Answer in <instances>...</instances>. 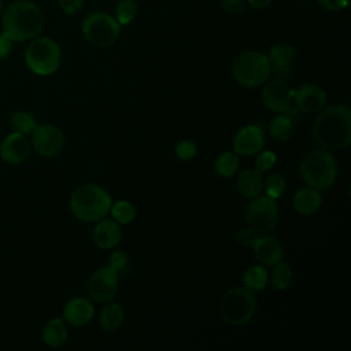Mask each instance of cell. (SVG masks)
<instances>
[{"mask_svg": "<svg viewBox=\"0 0 351 351\" xmlns=\"http://www.w3.org/2000/svg\"><path fill=\"white\" fill-rule=\"evenodd\" d=\"M176 155L181 160L193 159L197 155V147L192 140H181L176 145Z\"/></svg>", "mask_w": 351, "mask_h": 351, "instance_id": "cell-32", "label": "cell"}, {"mask_svg": "<svg viewBox=\"0 0 351 351\" xmlns=\"http://www.w3.org/2000/svg\"><path fill=\"white\" fill-rule=\"evenodd\" d=\"M221 8L228 14H244L247 11V3L244 0H219Z\"/></svg>", "mask_w": 351, "mask_h": 351, "instance_id": "cell-35", "label": "cell"}, {"mask_svg": "<svg viewBox=\"0 0 351 351\" xmlns=\"http://www.w3.org/2000/svg\"><path fill=\"white\" fill-rule=\"evenodd\" d=\"M293 100L300 112L314 114L326 106V92L319 85L307 82L293 90Z\"/></svg>", "mask_w": 351, "mask_h": 351, "instance_id": "cell-15", "label": "cell"}, {"mask_svg": "<svg viewBox=\"0 0 351 351\" xmlns=\"http://www.w3.org/2000/svg\"><path fill=\"white\" fill-rule=\"evenodd\" d=\"M30 134L32 147L44 158L58 156L64 147V134L55 125L37 123Z\"/></svg>", "mask_w": 351, "mask_h": 351, "instance_id": "cell-11", "label": "cell"}, {"mask_svg": "<svg viewBox=\"0 0 351 351\" xmlns=\"http://www.w3.org/2000/svg\"><path fill=\"white\" fill-rule=\"evenodd\" d=\"M269 280V273L263 265L250 266L243 274V284L245 288L255 291H262L266 288Z\"/></svg>", "mask_w": 351, "mask_h": 351, "instance_id": "cell-24", "label": "cell"}, {"mask_svg": "<svg viewBox=\"0 0 351 351\" xmlns=\"http://www.w3.org/2000/svg\"><path fill=\"white\" fill-rule=\"evenodd\" d=\"M58 1H59L60 8L63 10V12L69 14V15L77 14L85 3V0H58Z\"/></svg>", "mask_w": 351, "mask_h": 351, "instance_id": "cell-37", "label": "cell"}, {"mask_svg": "<svg viewBox=\"0 0 351 351\" xmlns=\"http://www.w3.org/2000/svg\"><path fill=\"white\" fill-rule=\"evenodd\" d=\"M261 236V233H258L255 229L252 228H243L240 230H237L236 233V241L247 248H252V245L256 243L258 237Z\"/></svg>", "mask_w": 351, "mask_h": 351, "instance_id": "cell-34", "label": "cell"}, {"mask_svg": "<svg viewBox=\"0 0 351 351\" xmlns=\"http://www.w3.org/2000/svg\"><path fill=\"white\" fill-rule=\"evenodd\" d=\"M41 339L44 344L52 348H59L62 347L67 339H69V329L63 318H52L49 319L41 333Z\"/></svg>", "mask_w": 351, "mask_h": 351, "instance_id": "cell-22", "label": "cell"}, {"mask_svg": "<svg viewBox=\"0 0 351 351\" xmlns=\"http://www.w3.org/2000/svg\"><path fill=\"white\" fill-rule=\"evenodd\" d=\"M110 214L114 221H117L119 225H128L133 222L136 217V208L128 200H118L111 204Z\"/></svg>", "mask_w": 351, "mask_h": 351, "instance_id": "cell-29", "label": "cell"}, {"mask_svg": "<svg viewBox=\"0 0 351 351\" xmlns=\"http://www.w3.org/2000/svg\"><path fill=\"white\" fill-rule=\"evenodd\" d=\"M125 319V313L121 304L108 302L106 306L101 308L99 314V324L103 330L106 332H114L117 330Z\"/></svg>", "mask_w": 351, "mask_h": 351, "instance_id": "cell-23", "label": "cell"}, {"mask_svg": "<svg viewBox=\"0 0 351 351\" xmlns=\"http://www.w3.org/2000/svg\"><path fill=\"white\" fill-rule=\"evenodd\" d=\"M81 30L88 43L99 48H107L118 40L121 25L112 15L103 11H95L84 18Z\"/></svg>", "mask_w": 351, "mask_h": 351, "instance_id": "cell-8", "label": "cell"}, {"mask_svg": "<svg viewBox=\"0 0 351 351\" xmlns=\"http://www.w3.org/2000/svg\"><path fill=\"white\" fill-rule=\"evenodd\" d=\"M293 278H295V274H293V270L289 263L281 261L273 266L270 280H271V284L274 285V288H277L280 291H285L292 285Z\"/></svg>", "mask_w": 351, "mask_h": 351, "instance_id": "cell-26", "label": "cell"}, {"mask_svg": "<svg viewBox=\"0 0 351 351\" xmlns=\"http://www.w3.org/2000/svg\"><path fill=\"white\" fill-rule=\"evenodd\" d=\"M265 140V132L259 125H247L236 133L233 152L239 156H254L263 149Z\"/></svg>", "mask_w": 351, "mask_h": 351, "instance_id": "cell-13", "label": "cell"}, {"mask_svg": "<svg viewBox=\"0 0 351 351\" xmlns=\"http://www.w3.org/2000/svg\"><path fill=\"white\" fill-rule=\"evenodd\" d=\"M250 200L251 202L245 213L248 226L255 229L261 234L271 232L278 221L277 200L266 195H258L256 197Z\"/></svg>", "mask_w": 351, "mask_h": 351, "instance_id": "cell-9", "label": "cell"}, {"mask_svg": "<svg viewBox=\"0 0 351 351\" xmlns=\"http://www.w3.org/2000/svg\"><path fill=\"white\" fill-rule=\"evenodd\" d=\"M299 173L308 186L322 192L335 184L337 177V163L328 149H313L302 158Z\"/></svg>", "mask_w": 351, "mask_h": 351, "instance_id": "cell-4", "label": "cell"}, {"mask_svg": "<svg viewBox=\"0 0 351 351\" xmlns=\"http://www.w3.org/2000/svg\"><path fill=\"white\" fill-rule=\"evenodd\" d=\"M221 318L230 325L241 326L250 322L256 311V299L254 292L245 287L228 289L218 304Z\"/></svg>", "mask_w": 351, "mask_h": 351, "instance_id": "cell-6", "label": "cell"}, {"mask_svg": "<svg viewBox=\"0 0 351 351\" xmlns=\"http://www.w3.org/2000/svg\"><path fill=\"white\" fill-rule=\"evenodd\" d=\"M296 56H298L296 48L291 44L280 43V44L271 45L267 55L271 64V73L277 78L285 80L291 74L292 63L295 62Z\"/></svg>", "mask_w": 351, "mask_h": 351, "instance_id": "cell-16", "label": "cell"}, {"mask_svg": "<svg viewBox=\"0 0 351 351\" xmlns=\"http://www.w3.org/2000/svg\"><path fill=\"white\" fill-rule=\"evenodd\" d=\"M128 261H129V256H128V254L125 251H122V250L114 251L111 254L110 259H108V266L119 273V271H122L126 267Z\"/></svg>", "mask_w": 351, "mask_h": 351, "instance_id": "cell-36", "label": "cell"}, {"mask_svg": "<svg viewBox=\"0 0 351 351\" xmlns=\"http://www.w3.org/2000/svg\"><path fill=\"white\" fill-rule=\"evenodd\" d=\"M326 11H340L348 5V0H315Z\"/></svg>", "mask_w": 351, "mask_h": 351, "instance_id": "cell-38", "label": "cell"}, {"mask_svg": "<svg viewBox=\"0 0 351 351\" xmlns=\"http://www.w3.org/2000/svg\"><path fill=\"white\" fill-rule=\"evenodd\" d=\"M137 14V4L134 0H118L114 7V18L123 26L129 25Z\"/></svg>", "mask_w": 351, "mask_h": 351, "instance_id": "cell-30", "label": "cell"}, {"mask_svg": "<svg viewBox=\"0 0 351 351\" xmlns=\"http://www.w3.org/2000/svg\"><path fill=\"white\" fill-rule=\"evenodd\" d=\"M12 40L10 37H7L4 33H0V60L5 59L11 49H12Z\"/></svg>", "mask_w": 351, "mask_h": 351, "instance_id": "cell-39", "label": "cell"}, {"mask_svg": "<svg viewBox=\"0 0 351 351\" xmlns=\"http://www.w3.org/2000/svg\"><path fill=\"white\" fill-rule=\"evenodd\" d=\"M314 141L324 149L335 151L351 143V111L347 106L324 107L311 125Z\"/></svg>", "mask_w": 351, "mask_h": 351, "instance_id": "cell-1", "label": "cell"}, {"mask_svg": "<svg viewBox=\"0 0 351 351\" xmlns=\"http://www.w3.org/2000/svg\"><path fill=\"white\" fill-rule=\"evenodd\" d=\"M10 126L12 132H18L27 136L37 126V121L30 112L25 110H16L10 115Z\"/></svg>", "mask_w": 351, "mask_h": 351, "instance_id": "cell-28", "label": "cell"}, {"mask_svg": "<svg viewBox=\"0 0 351 351\" xmlns=\"http://www.w3.org/2000/svg\"><path fill=\"white\" fill-rule=\"evenodd\" d=\"M321 204H322L321 192L311 186L299 189L292 197L293 210L302 215L314 214L315 211H318Z\"/></svg>", "mask_w": 351, "mask_h": 351, "instance_id": "cell-21", "label": "cell"}, {"mask_svg": "<svg viewBox=\"0 0 351 351\" xmlns=\"http://www.w3.org/2000/svg\"><path fill=\"white\" fill-rule=\"evenodd\" d=\"M111 195L100 185L86 182L77 186L70 196L73 215L81 222H97L110 213Z\"/></svg>", "mask_w": 351, "mask_h": 351, "instance_id": "cell-3", "label": "cell"}, {"mask_svg": "<svg viewBox=\"0 0 351 351\" xmlns=\"http://www.w3.org/2000/svg\"><path fill=\"white\" fill-rule=\"evenodd\" d=\"M0 16H1V1H0Z\"/></svg>", "mask_w": 351, "mask_h": 351, "instance_id": "cell-41", "label": "cell"}, {"mask_svg": "<svg viewBox=\"0 0 351 351\" xmlns=\"http://www.w3.org/2000/svg\"><path fill=\"white\" fill-rule=\"evenodd\" d=\"M95 315V307L86 298H74L69 300L62 313V318L71 326H84Z\"/></svg>", "mask_w": 351, "mask_h": 351, "instance_id": "cell-18", "label": "cell"}, {"mask_svg": "<svg viewBox=\"0 0 351 351\" xmlns=\"http://www.w3.org/2000/svg\"><path fill=\"white\" fill-rule=\"evenodd\" d=\"M214 170L223 178H230L239 170V155L233 151L222 152L214 163Z\"/></svg>", "mask_w": 351, "mask_h": 351, "instance_id": "cell-27", "label": "cell"}, {"mask_svg": "<svg viewBox=\"0 0 351 351\" xmlns=\"http://www.w3.org/2000/svg\"><path fill=\"white\" fill-rule=\"evenodd\" d=\"M276 162H277V156H276V154L273 151H269V149L263 151L262 149V151H259L256 154L255 167L259 169L263 173V171L270 170L276 165Z\"/></svg>", "mask_w": 351, "mask_h": 351, "instance_id": "cell-33", "label": "cell"}, {"mask_svg": "<svg viewBox=\"0 0 351 351\" xmlns=\"http://www.w3.org/2000/svg\"><path fill=\"white\" fill-rule=\"evenodd\" d=\"M25 63L36 75H51L62 63L60 47L49 37H34L26 48Z\"/></svg>", "mask_w": 351, "mask_h": 351, "instance_id": "cell-7", "label": "cell"}, {"mask_svg": "<svg viewBox=\"0 0 351 351\" xmlns=\"http://www.w3.org/2000/svg\"><path fill=\"white\" fill-rule=\"evenodd\" d=\"M3 32L12 41H26L37 37L44 27L41 10L29 0L11 3L1 16Z\"/></svg>", "mask_w": 351, "mask_h": 351, "instance_id": "cell-2", "label": "cell"}, {"mask_svg": "<svg viewBox=\"0 0 351 351\" xmlns=\"http://www.w3.org/2000/svg\"><path fill=\"white\" fill-rule=\"evenodd\" d=\"M270 136L278 143H287L293 132V122L285 115L278 114L269 123Z\"/></svg>", "mask_w": 351, "mask_h": 351, "instance_id": "cell-25", "label": "cell"}, {"mask_svg": "<svg viewBox=\"0 0 351 351\" xmlns=\"http://www.w3.org/2000/svg\"><path fill=\"white\" fill-rule=\"evenodd\" d=\"M293 100V89L282 78H271L262 89L263 106L276 114H284Z\"/></svg>", "mask_w": 351, "mask_h": 351, "instance_id": "cell-12", "label": "cell"}, {"mask_svg": "<svg viewBox=\"0 0 351 351\" xmlns=\"http://www.w3.org/2000/svg\"><path fill=\"white\" fill-rule=\"evenodd\" d=\"M32 148V143L26 134L12 132L1 141L0 156L8 165H21L30 156Z\"/></svg>", "mask_w": 351, "mask_h": 351, "instance_id": "cell-14", "label": "cell"}, {"mask_svg": "<svg viewBox=\"0 0 351 351\" xmlns=\"http://www.w3.org/2000/svg\"><path fill=\"white\" fill-rule=\"evenodd\" d=\"M232 75L234 81L244 88H258L271 75V64L267 55L247 49L233 59Z\"/></svg>", "mask_w": 351, "mask_h": 351, "instance_id": "cell-5", "label": "cell"}, {"mask_svg": "<svg viewBox=\"0 0 351 351\" xmlns=\"http://www.w3.org/2000/svg\"><path fill=\"white\" fill-rule=\"evenodd\" d=\"M263 189H265V195L271 197V199H278L282 196V193L287 189V181L284 180V177L278 173H273L270 174L265 181H263Z\"/></svg>", "mask_w": 351, "mask_h": 351, "instance_id": "cell-31", "label": "cell"}, {"mask_svg": "<svg viewBox=\"0 0 351 351\" xmlns=\"http://www.w3.org/2000/svg\"><path fill=\"white\" fill-rule=\"evenodd\" d=\"M254 258L263 266H274L284 258L282 244L267 233L261 234L256 243L252 245Z\"/></svg>", "mask_w": 351, "mask_h": 351, "instance_id": "cell-17", "label": "cell"}, {"mask_svg": "<svg viewBox=\"0 0 351 351\" xmlns=\"http://www.w3.org/2000/svg\"><path fill=\"white\" fill-rule=\"evenodd\" d=\"M122 239L121 225L114 219H100L93 229V243L101 250H110L119 244Z\"/></svg>", "mask_w": 351, "mask_h": 351, "instance_id": "cell-19", "label": "cell"}, {"mask_svg": "<svg viewBox=\"0 0 351 351\" xmlns=\"http://www.w3.org/2000/svg\"><path fill=\"white\" fill-rule=\"evenodd\" d=\"M237 192L245 199H254L263 191V173L256 167L243 170L236 180Z\"/></svg>", "mask_w": 351, "mask_h": 351, "instance_id": "cell-20", "label": "cell"}, {"mask_svg": "<svg viewBox=\"0 0 351 351\" xmlns=\"http://www.w3.org/2000/svg\"><path fill=\"white\" fill-rule=\"evenodd\" d=\"M86 289L92 300L97 303L112 302L119 289V273L108 265L100 267L90 274Z\"/></svg>", "mask_w": 351, "mask_h": 351, "instance_id": "cell-10", "label": "cell"}, {"mask_svg": "<svg viewBox=\"0 0 351 351\" xmlns=\"http://www.w3.org/2000/svg\"><path fill=\"white\" fill-rule=\"evenodd\" d=\"M271 3V0H247V4L252 8H265Z\"/></svg>", "mask_w": 351, "mask_h": 351, "instance_id": "cell-40", "label": "cell"}]
</instances>
